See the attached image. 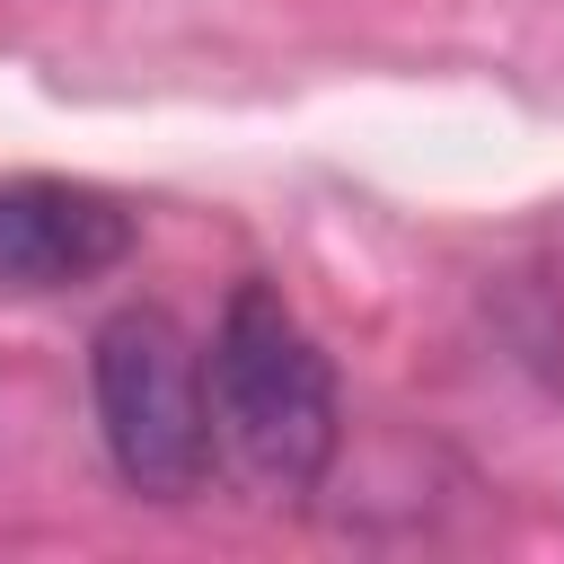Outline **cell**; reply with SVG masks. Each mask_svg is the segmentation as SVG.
I'll use <instances>...</instances> for the list:
<instances>
[{
	"label": "cell",
	"instance_id": "6da1fadb",
	"mask_svg": "<svg viewBox=\"0 0 564 564\" xmlns=\"http://www.w3.org/2000/svg\"><path fill=\"white\" fill-rule=\"evenodd\" d=\"M203 397H212V467H229L264 502L317 494V476L335 467L344 414H335V370L308 344V326L282 308V291L238 282L203 352Z\"/></svg>",
	"mask_w": 564,
	"mask_h": 564
},
{
	"label": "cell",
	"instance_id": "7a4b0ae2",
	"mask_svg": "<svg viewBox=\"0 0 564 564\" xmlns=\"http://www.w3.org/2000/svg\"><path fill=\"white\" fill-rule=\"evenodd\" d=\"M97 423H106L115 476L150 502H185L212 476L203 352L167 308H123L97 326Z\"/></svg>",
	"mask_w": 564,
	"mask_h": 564
},
{
	"label": "cell",
	"instance_id": "3957f363",
	"mask_svg": "<svg viewBox=\"0 0 564 564\" xmlns=\"http://www.w3.org/2000/svg\"><path fill=\"white\" fill-rule=\"evenodd\" d=\"M132 256V212L97 185L0 176V291H70Z\"/></svg>",
	"mask_w": 564,
	"mask_h": 564
}]
</instances>
